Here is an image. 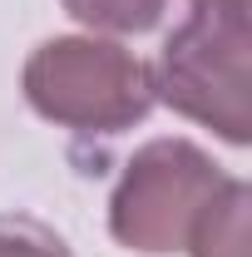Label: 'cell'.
I'll use <instances>...</instances> for the list:
<instances>
[{
  "label": "cell",
  "mask_w": 252,
  "mask_h": 257,
  "mask_svg": "<svg viewBox=\"0 0 252 257\" xmlns=\"http://www.w3.org/2000/svg\"><path fill=\"white\" fill-rule=\"evenodd\" d=\"M247 5L252 0H193L183 25L163 40L154 99L173 114L213 128L232 149L252 139L247 109Z\"/></svg>",
  "instance_id": "1"
},
{
  "label": "cell",
  "mask_w": 252,
  "mask_h": 257,
  "mask_svg": "<svg viewBox=\"0 0 252 257\" xmlns=\"http://www.w3.org/2000/svg\"><path fill=\"white\" fill-rule=\"evenodd\" d=\"M25 99L40 119L74 134H119L154 109V74L114 40L60 35L25 60Z\"/></svg>",
  "instance_id": "2"
},
{
  "label": "cell",
  "mask_w": 252,
  "mask_h": 257,
  "mask_svg": "<svg viewBox=\"0 0 252 257\" xmlns=\"http://www.w3.org/2000/svg\"><path fill=\"white\" fill-rule=\"evenodd\" d=\"M232 178L188 139H154L129 159L109 198V232L134 252H188L198 223Z\"/></svg>",
  "instance_id": "3"
},
{
  "label": "cell",
  "mask_w": 252,
  "mask_h": 257,
  "mask_svg": "<svg viewBox=\"0 0 252 257\" xmlns=\"http://www.w3.org/2000/svg\"><path fill=\"white\" fill-rule=\"evenodd\" d=\"M247 183H227L222 198L208 208V218L198 223L188 252L193 257H247Z\"/></svg>",
  "instance_id": "4"
},
{
  "label": "cell",
  "mask_w": 252,
  "mask_h": 257,
  "mask_svg": "<svg viewBox=\"0 0 252 257\" xmlns=\"http://www.w3.org/2000/svg\"><path fill=\"white\" fill-rule=\"evenodd\" d=\"M168 0H64V10L89 25V30H114V35H144L158 25Z\"/></svg>",
  "instance_id": "5"
},
{
  "label": "cell",
  "mask_w": 252,
  "mask_h": 257,
  "mask_svg": "<svg viewBox=\"0 0 252 257\" xmlns=\"http://www.w3.org/2000/svg\"><path fill=\"white\" fill-rule=\"evenodd\" d=\"M0 257H69V247L45 223L0 213Z\"/></svg>",
  "instance_id": "6"
}]
</instances>
